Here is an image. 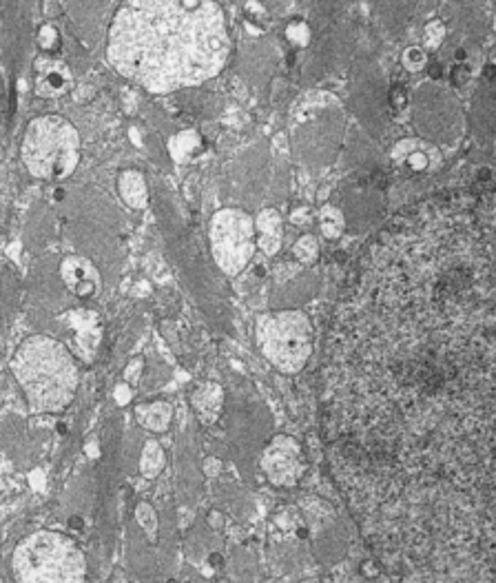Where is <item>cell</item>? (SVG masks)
<instances>
[{
    "instance_id": "obj_1",
    "label": "cell",
    "mask_w": 496,
    "mask_h": 583,
    "mask_svg": "<svg viewBox=\"0 0 496 583\" xmlns=\"http://www.w3.org/2000/svg\"><path fill=\"white\" fill-rule=\"evenodd\" d=\"M229 56L224 9L209 0H131L111 18L109 65L155 96L209 83Z\"/></svg>"
},
{
    "instance_id": "obj_2",
    "label": "cell",
    "mask_w": 496,
    "mask_h": 583,
    "mask_svg": "<svg viewBox=\"0 0 496 583\" xmlns=\"http://www.w3.org/2000/svg\"><path fill=\"white\" fill-rule=\"evenodd\" d=\"M14 380L31 415H60L76 400L80 364L69 346L49 335H29L12 355Z\"/></svg>"
},
{
    "instance_id": "obj_3",
    "label": "cell",
    "mask_w": 496,
    "mask_h": 583,
    "mask_svg": "<svg viewBox=\"0 0 496 583\" xmlns=\"http://www.w3.org/2000/svg\"><path fill=\"white\" fill-rule=\"evenodd\" d=\"M87 570L85 552L56 530H36L12 552L14 579L23 583H80Z\"/></svg>"
},
{
    "instance_id": "obj_4",
    "label": "cell",
    "mask_w": 496,
    "mask_h": 583,
    "mask_svg": "<svg viewBox=\"0 0 496 583\" xmlns=\"http://www.w3.org/2000/svg\"><path fill=\"white\" fill-rule=\"evenodd\" d=\"M80 134L65 116L45 114L29 120L20 158L29 176L45 182H60L74 176L80 165Z\"/></svg>"
},
{
    "instance_id": "obj_5",
    "label": "cell",
    "mask_w": 496,
    "mask_h": 583,
    "mask_svg": "<svg viewBox=\"0 0 496 583\" xmlns=\"http://www.w3.org/2000/svg\"><path fill=\"white\" fill-rule=\"evenodd\" d=\"M313 322L299 309L266 311L255 320V340L266 362L279 373L297 375L313 355Z\"/></svg>"
},
{
    "instance_id": "obj_6",
    "label": "cell",
    "mask_w": 496,
    "mask_h": 583,
    "mask_svg": "<svg viewBox=\"0 0 496 583\" xmlns=\"http://www.w3.org/2000/svg\"><path fill=\"white\" fill-rule=\"evenodd\" d=\"M211 255L224 275H240L257 251L255 218L244 209L226 207L213 213L209 222Z\"/></svg>"
},
{
    "instance_id": "obj_7",
    "label": "cell",
    "mask_w": 496,
    "mask_h": 583,
    "mask_svg": "<svg viewBox=\"0 0 496 583\" xmlns=\"http://www.w3.org/2000/svg\"><path fill=\"white\" fill-rule=\"evenodd\" d=\"M260 466L273 486L293 488L302 482L308 462L302 444L293 435H275L264 448Z\"/></svg>"
},
{
    "instance_id": "obj_8",
    "label": "cell",
    "mask_w": 496,
    "mask_h": 583,
    "mask_svg": "<svg viewBox=\"0 0 496 583\" xmlns=\"http://www.w3.org/2000/svg\"><path fill=\"white\" fill-rule=\"evenodd\" d=\"M60 280L80 300H93L100 293L102 278L96 264L85 255H67L60 262Z\"/></svg>"
},
{
    "instance_id": "obj_9",
    "label": "cell",
    "mask_w": 496,
    "mask_h": 583,
    "mask_svg": "<svg viewBox=\"0 0 496 583\" xmlns=\"http://www.w3.org/2000/svg\"><path fill=\"white\" fill-rule=\"evenodd\" d=\"M390 158L399 169H406L410 173H426L439 160V153L426 140L403 138L392 147Z\"/></svg>"
},
{
    "instance_id": "obj_10",
    "label": "cell",
    "mask_w": 496,
    "mask_h": 583,
    "mask_svg": "<svg viewBox=\"0 0 496 583\" xmlns=\"http://www.w3.org/2000/svg\"><path fill=\"white\" fill-rule=\"evenodd\" d=\"M34 87L40 98H58L65 94L71 85V71L69 67L56 60L54 56H43L34 63Z\"/></svg>"
},
{
    "instance_id": "obj_11",
    "label": "cell",
    "mask_w": 496,
    "mask_h": 583,
    "mask_svg": "<svg viewBox=\"0 0 496 583\" xmlns=\"http://www.w3.org/2000/svg\"><path fill=\"white\" fill-rule=\"evenodd\" d=\"M69 324L74 329L76 335V357H82V360H91L93 355L98 351L100 337H102V324L100 317L91 311L85 309H74L69 313Z\"/></svg>"
},
{
    "instance_id": "obj_12",
    "label": "cell",
    "mask_w": 496,
    "mask_h": 583,
    "mask_svg": "<svg viewBox=\"0 0 496 583\" xmlns=\"http://www.w3.org/2000/svg\"><path fill=\"white\" fill-rule=\"evenodd\" d=\"M189 402L195 417L200 419L204 426H213L224 411V388L217 382H200L193 386L189 393Z\"/></svg>"
},
{
    "instance_id": "obj_13",
    "label": "cell",
    "mask_w": 496,
    "mask_h": 583,
    "mask_svg": "<svg viewBox=\"0 0 496 583\" xmlns=\"http://www.w3.org/2000/svg\"><path fill=\"white\" fill-rule=\"evenodd\" d=\"M255 242L268 258L279 253L284 244V218L277 209H262L255 216Z\"/></svg>"
},
{
    "instance_id": "obj_14",
    "label": "cell",
    "mask_w": 496,
    "mask_h": 583,
    "mask_svg": "<svg viewBox=\"0 0 496 583\" xmlns=\"http://www.w3.org/2000/svg\"><path fill=\"white\" fill-rule=\"evenodd\" d=\"M118 193L129 209H144L149 204V184L138 169H124L118 176Z\"/></svg>"
},
{
    "instance_id": "obj_15",
    "label": "cell",
    "mask_w": 496,
    "mask_h": 583,
    "mask_svg": "<svg viewBox=\"0 0 496 583\" xmlns=\"http://www.w3.org/2000/svg\"><path fill=\"white\" fill-rule=\"evenodd\" d=\"M136 419L142 428H147L149 433H167L173 422V406L164 400L155 402H142L136 406Z\"/></svg>"
},
{
    "instance_id": "obj_16",
    "label": "cell",
    "mask_w": 496,
    "mask_h": 583,
    "mask_svg": "<svg viewBox=\"0 0 496 583\" xmlns=\"http://www.w3.org/2000/svg\"><path fill=\"white\" fill-rule=\"evenodd\" d=\"M167 468V450L158 439H147L140 455V475L144 479H158Z\"/></svg>"
},
{
    "instance_id": "obj_17",
    "label": "cell",
    "mask_w": 496,
    "mask_h": 583,
    "mask_svg": "<svg viewBox=\"0 0 496 583\" xmlns=\"http://www.w3.org/2000/svg\"><path fill=\"white\" fill-rule=\"evenodd\" d=\"M319 218V231L326 240H339L341 235L346 231V218L341 209H337L335 204H324L322 209L317 213Z\"/></svg>"
},
{
    "instance_id": "obj_18",
    "label": "cell",
    "mask_w": 496,
    "mask_h": 583,
    "mask_svg": "<svg viewBox=\"0 0 496 583\" xmlns=\"http://www.w3.org/2000/svg\"><path fill=\"white\" fill-rule=\"evenodd\" d=\"M136 521H138V526L142 528V533L149 537V541L158 539L160 519H158V513H155V508L149 504V501H140V504L136 506Z\"/></svg>"
},
{
    "instance_id": "obj_19",
    "label": "cell",
    "mask_w": 496,
    "mask_h": 583,
    "mask_svg": "<svg viewBox=\"0 0 496 583\" xmlns=\"http://www.w3.org/2000/svg\"><path fill=\"white\" fill-rule=\"evenodd\" d=\"M200 145V136L195 134V131H184V134H178L175 138H171V153L175 160H184L186 156H191V153L198 149Z\"/></svg>"
},
{
    "instance_id": "obj_20",
    "label": "cell",
    "mask_w": 496,
    "mask_h": 583,
    "mask_svg": "<svg viewBox=\"0 0 496 583\" xmlns=\"http://www.w3.org/2000/svg\"><path fill=\"white\" fill-rule=\"evenodd\" d=\"M293 255L299 264H313L319 255V242L315 235H302L293 244Z\"/></svg>"
},
{
    "instance_id": "obj_21",
    "label": "cell",
    "mask_w": 496,
    "mask_h": 583,
    "mask_svg": "<svg viewBox=\"0 0 496 583\" xmlns=\"http://www.w3.org/2000/svg\"><path fill=\"white\" fill-rule=\"evenodd\" d=\"M401 63L408 71H412V74H419V71H423L428 67L426 49H423V47H408L401 54Z\"/></svg>"
},
{
    "instance_id": "obj_22",
    "label": "cell",
    "mask_w": 496,
    "mask_h": 583,
    "mask_svg": "<svg viewBox=\"0 0 496 583\" xmlns=\"http://www.w3.org/2000/svg\"><path fill=\"white\" fill-rule=\"evenodd\" d=\"M38 45L40 49L45 51V54H54V51L60 49V32L56 25L45 23L43 27L38 29Z\"/></svg>"
},
{
    "instance_id": "obj_23",
    "label": "cell",
    "mask_w": 496,
    "mask_h": 583,
    "mask_svg": "<svg viewBox=\"0 0 496 583\" xmlns=\"http://www.w3.org/2000/svg\"><path fill=\"white\" fill-rule=\"evenodd\" d=\"M443 38H446V25L441 20H430L426 32H423V47L437 49L443 43Z\"/></svg>"
},
{
    "instance_id": "obj_24",
    "label": "cell",
    "mask_w": 496,
    "mask_h": 583,
    "mask_svg": "<svg viewBox=\"0 0 496 583\" xmlns=\"http://www.w3.org/2000/svg\"><path fill=\"white\" fill-rule=\"evenodd\" d=\"M286 38L297 47H306L310 40V29L306 23H291L286 29Z\"/></svg>"
},
{
    "instance_id": "obj_25",
    "label": "cell",
    "mask_w": 496,
    "mask_h": 583,
    "mask_svg": "<svg viewBox=\"0 0 496 583\" xmlns=\"http://www.w3.org/2000/svg\"><path fill=\"white\" fill-rule=\"evenodd\" d=\"M142 371H144V360L142 357H133L129 366L124 368V382L131 384V386L138 384L140 377H142Z\"/></svg>"
},
{
    "instance_id": "obj_26",
    "label": "cell",
    "mask_w": 496,
    "mask_h": 583,
    "mask_svg": "<svg viewBox=\"0 0 496 583\" xmlns=\"http://www.w3.org/2000/svg\"><path fill=\"white\" fill-rule=\"evenodd\" d=\"M291 222L295 224V227H308V224L313 222V211H310L308 207L295 209V211L291 213Z\"/></svg>"
},
{
    "instance_id": "obj_27",
    "label": "cell",
    "mask_w": 496,
    "mask_h": 583,
    "mask_svg": "<svg viewBox=\"0 0 496 583\" xmlns=\"http://www.w3.org/2000/svg\"><path fill=\"white\" fill-rule=\"evenodd\" d=\"M113 397H116L118 406L129 404V402H131V397H133V393H131V384L120 382V384L116 386V391H113Z\"/></svg>"
},
{
    "instance_id": "obj_28",
    "label": "cell",
    "mask_w": 496,
    "mask_h": 583,
    "mask_svg": "<svg viewBox=\"0 0 496 583\" xmlns=\"http://www.w3.org/2000/svg\"><path fill=\"white\" fill-rule=\"evenodd\" d=\"M202 470H204L206 477H217L222 473V462L217 457H206Z\"/></svg>"
},
{
    "instance_id": "obj_29",
    "label": "cell",
    "mask_w": 496,
    "mask_h": 583,
    "mask_svg": "<svg viewBox=\"0 0 496 583\" xmlns=\"http://www.w3.org/2000/svg\"><path fill=\"white\" fill-rule=\"evenodd\" d=\"M361 575H364V577H377L379 575L377 564H372V561H366V564L361 566Z\"/></svg>"
},
{
    "instance_id": "obj_30",
    "label": "cell",
    "mask_w": 496,
    "mask_h": 583,
    "mask_svg": "<svg viewBox=\"0 0 496 583\" xmlns=\"http://www.w3.org/2000/svg\"><path fill=\"white\" fill-rule=\"evenodd\" d=\"M390 96H392V102H395L397 107H401L403 102H406V100H403V98H406V91H403L401 87H395V89H392V94H390Z\"/></svg>"
},
{
    "instance_id": "obj_31",
    "label": "cell",
    "mask_w": 496,
    "mask_h": 583,
    "mask_svg": "<svg viewBox=\"0 0 496 583\" xmlns=\"http://www.w3.org/2000/svg\"><path fill=\"white\" fill-rule=\"evenodd\" d=\"M452 78H454V83H457V85H463L465 78H468V69H465V67L463 69L457 67V69H454V76Z\"/></svg>"
}]
</instances>
